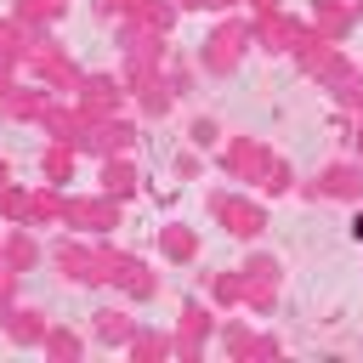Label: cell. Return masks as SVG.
<instances>
[{
  "instance_id": "1",
  "label": "cell",
  "mask_w": 363,
  "mask_h": 363,
  "mask_svg": "<svg viewBox=\"0 0 363 363\" xmlns=\"http://www.w3.org/2000/svg\"><path fill=\"white\" fill-rule=\"evenodd\" d=\"M357 238H363V216H357Z\"/></svg>"
}]
</instances>
